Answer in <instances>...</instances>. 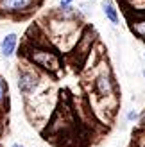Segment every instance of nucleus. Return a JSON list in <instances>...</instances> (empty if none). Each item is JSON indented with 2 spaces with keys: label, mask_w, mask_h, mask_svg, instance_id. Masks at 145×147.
<instances>
[{
  "label": "nucleus",
  "mask_w": 145,
  "mask_h": 147,
  "mask_svg": "<svg viewBox=\"0 0 145 147\" xmlns=\"http://www.w3.org/2000/svg\"><path fill=\"white\" fill-rule=\"evenodd\" d=\"M31 61L36 63L38 67L41 68H50V70H54L59 67V63H57V57L52 54V52H48V50H36V52L31 56Z\"/></svg>",
  "instance_id": "1"
},
{
  "label": "nucleus",
  "mask_w": 145,
  "mask_h": 147,
  "mask_svg": "<svg viewBox=\"0 0 145 147\" xmlns=\"http://www.w3.org/2000/svg\"><path fill=\"white\" fill-rule=\"evenodd\" d=\"M36 4V0H0L2 13H25Z\"/></svg>",
  "instance_id": "2"
},
{
  "label": "nucleus",
  "mask_w": 145,
  "mask_h": 147,
  "mask_svg": "<svg viewBox=\"0 0 145 147\" xmlns=\"http://www.w3.org/2000/svg\"><path fill=\"white\" fill-rule=\"evenodd\" d=\"M38 86V77L34 76L32 72L23 70L18 74V88L21 93H32Z\"/></svg>",
  "instance_id": "3"
},
{
  "label": "nucleus",
  "mask_w": 145,
  "mask_h": 147,
  "mask_svg": "<svg viewBox=\"0 0 145 147\" xmlns=\"http://www.w3.org/2000/svg\"><path fill=\"white\" fill-rule=\"evenodd\" d=\"M16 47H18V34L16 32H9L5 34L2 41H0V54L4 57H13L14 52H16Z\"/></svg>",
  "instance_id": "4"
},
{
  "label": "nucleus",
  "mask_w": 145,
  "mask_h": 147,
  "mask_svg": "<svg viewBox=\"0 0 145 147\" xmlns=\"http://www.w3.org/2000/svg\"><path fill=\"white\" fill-rule=\"evenodd\" d=\"M102 11L106 14V18L109 20L113 25L118 24V13H117V5H115L113 0H104L102 2Z\"/></svg>",
  "instance_id": "5"
},
{
  "label": "nucleus",
  "mask_w": 145,
  "mask_h": 147,
  "mask_svg": "<svg viewBox=\"0 0 145 147\" xmlns=\"http://www.w3.org/2000/svg\"><path fill=\"white\" fill-rule=\"evenodd\" d=\"M95 90L99 95H109L111 93V81L107 76H100L95 81Z\"/></svg>",
  "instance_id": "6"
},
{
  "label": "nucleus",
  "mask_w": 145,
  "mask_h": 147,
  "mask_svg": "<svg viewBox=\"0 0 145 147\" xmlns=\"http://www.w3.org/2000/svg\"><path fill=\"white\" fill-rule=\"evenodd\" d=\"M5 97H7V83L4 81V77L0 76V106L4 104Z\"/></svg>",
  "instance_id": "7"
},
{
  "label": "nucleus",
  "mask_w": 145,
  "mask_h": 147,
  "mask_svg": "<svg viewBox=\"0 0 145 147\" xmlns=\"http://www.w3.org/2000/svg\"><path fill=\"white\" fill-rule=\"evenodd\" d=\"M133 31L140 36V38L145 40V20L143 22H138V24H133Z\"/></svg>",
  "instance_id": "8"
},
{
  "label": "nucleus",
  "mask_w": 145,
  "mask_h": 147,
  "mask_svg": "<svg viewBox=\"0 0 145 147\" xmlns=\"http://www.w3.org/2000/svg\"><path fill=\"white\" fill-rule=\"evenodd\" d=\"M72 2H74V0H59V4H61L63 9H68V7L72 5Z\"/></svg>",
  "instance_id": "9"
},
{
  "label": "nucleus",
  "mask_w": 145,
  "mask_h": 147,
  "mask_svg": "<svg viewBox=\"0 0 145 147\" xmlns=\"http://www.w3.org/2000/svg\"><path fill=\"white\" fill-rule=\"evenodd\" d=\"M136 117H138V113H136V111H131V113H129V120H133V119H136Z\"/></svg>",
  "instance_id": "10"
},
{
  "label": "nucleus",
  "mask_w": 145,
  "mask_h": 147,
  "mask_svg": "<svg viewBox=\"0 0 145 147\" xmlns=\"http://www.w3.org/2000/svg\"><path fill=\"white\" fill-rule=\"evenodd\" d=\"M11 147H25V145H23V144H18V142H16V144H13Z\"/></svg>",
  "instance_id": "11"
},
{
  "label": "nucleus",
  "mask_w": 145,
  "mask_h": 147,
  "mask_svg": "<svg viewBox=\"0 0 145 147\" xmlns=\"http://www.w3.org/2000/svg\"><path fill=\"white\" fill-rule=\"evenodd\" d=\"M143 77H145V70H143Z\"/></svg>",
  "instance_id": "12"
},
{
  "label": "nucleus",
  "mask_w": 145,
  "mask_h": 147,
  "mask_svg": "<svg viewBox=\"0 0 145 147\" xmlns=\"http://www.w3.org/2000/svg\"><path fill=\"white\" fill-rule=\"evenodd\" d=\"M143 56H145V54H143Z\"/></svg>",
  "instance_id": "13"
}]
</instances>
